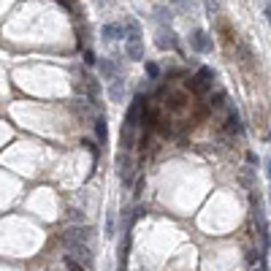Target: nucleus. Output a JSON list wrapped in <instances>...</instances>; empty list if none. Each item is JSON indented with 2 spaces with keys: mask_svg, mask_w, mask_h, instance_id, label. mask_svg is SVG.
I'll return each instance as SVG.
<instances>
[{
  "mask_svg": "<svg viewBox=\"0 0 271 271\" xmlns=\"http://www.w3.org/2000/svg\"><path fill=\"white\" fill-rule=\"evenodd\" d=\"M125 57L139 63L144 57V46H141V25L136 19H125Z\"/></svg>",
  "mask_w": 271,
  "mask_h": 271,
  "instance_id": "nucleus-1",
  "label": "nucleus"
},
{
  "mask_svg": "<svg viewBox=\"0 0 271 271\" xmlns=\"http://www.w3.org/2000/svg\"><path fill=\"white\" fill-rule=\"evenodd\" d=\"M63 247L68 250L71 258L79 260L84 269H92V250H90V244H82V241H71V244H63Z\"/></svg>",
  "mask_w": 271,
  "mask_h": 271,
  "instance_id": "nucleus-2",
  "label": "nucleus"
},
{
  "mask_svg": "<svg viewBox=\"0 0 271 271\" xmlns=\"http://www.w3.org/2000/svg\"><path fill=\"white\" fill-rule=\"evenodd\" d=\"M212 82H215V71L198 68V73L190 79V90H193V92H209V90H212Z\"/></svg>",
  "mask_w": 271,
  "mask_h": 271,
  "instance_id": "nucleus-3",
  "label": "nucleus"
},
{
  "mask_svg": "<svg viewBox=\"0 0 271 271\" xmlns=\"http://www.w3.org/2000/svg\"><path fill=\"white\" fill-rule=\"evenodd\" d=\"M90 239H92V228L90 225H73V228H68L63 236H60V241L63 244H71V241H82V244H90Z\"/></svg>",
  "mask_w": 271,
  "mask_h": 271,
  "instance_id": "nucleus-4",
  "label": "nucleus"
},
{
  "mask_svg": "<svg viewBox=\"0 0 271 271\" xmlns=\"http://www.w3.org/2000/svg\"><path fill=\"white\" fill-rule=\"evenodd\" d=\"M141 114H144V98L141 95H136L133 98V103L127 106V114H125V127H139V122H141Z\"/></svg>",
  "mask_w": 271,
  "mask_h": 271,
  "instance_id": "nucleus-5",
  "label": "nucleus"
},
{
  "mask_svg": "<svg viewBox=\"0 0 271 271\" xmlns=\"http://www.w3.org/2000/svg\"><path fill=\"white\" fill-rule=\"evenodd\" d=\"M190 46H193L198 54H209V52L215 49V41H212V36H209L206 30H196L190 36Z\"/></svg>",
  "mask_w": 271,
  "mask_h": 271,
  "instance_id": "nucleus-6",
  "label": "nucleus"
},
{
  "mask_svg": "<svg viewBox=\"0 0 271 271\" xmlns=\"http://www.w3.org/2000/svg\"><path fill=\"white\" fill-rule=\"evenodd\" d=\"M108 98L111 101L120 103L122 98H125V76H114V79H108Z\"/></svg>",
  "mask_w": 271,
  "mask_h": 271,
  "instance_id": "nucleus-7",
  "label": "nucleus"
},
{
  "mask_svg": "<svg viewBox=\"0 0 271 271\" xmlns=\"http://www.w3.org/2000/svg\"><path fill=\"white\" fill-rule=\"evenodd\" d=\"M187 92H179V90H174V92H168V98H165V106L171 108V111H182L184 106H187Z\"/></svg>",
  "mask_w": 271,
  "mask_h": 271,
  "instance_id": "nucleus-8",
  "label": "nucleus"
},
{
  "mask_svg": "<svg viewBox=\"0 0 271 271\" xmlns=\"http://www.w3.org/2000/svg\"><path fill=\"white\" fill-rule=\"evenodd\" d=\"M117 165H120V177H122V182L130 184V179H133V160L127 158V155H120V158H117Z\"/></svg>",
  "mask_w": 271,
  "mask_h": 271,
  "instance_id": "nucleus-9",
  "label": "nucleus"
},
{
  "mask_svg": "<svg viewBox=\"0 0 271 271\" xmlns=\"http://www.w3.org/2000/svg\"><path fill=\"white\" fill-rule=\"evenodd\" d=\"M158 46L160 49H177V36H174V33L171 30H160L158 33Z\"/></svg>",
  "mask_w": 271,
  "mask_h": 271,
  "instance_id": "nucleus-10",
  "label": "nucleus"
},
{
  "mask_svg": "<svg viewBox=\"0 0 271 271\" xmlns=\"http://www.w3.org/2000/svg\"><path fill=\"white\" fill-rule=\"evenodd\" d=\"M103 38H106V41H120V38H125V25H103Z\"/></svg>",
  "mask_w": 271,
  "mask_h": 271,
  "instance_id": "nucleus-11",
  "label": "nucleus"
},
{
  "mask_svg": "<svg viewBox=\"0 0 271 271\" xmlns=\"http://www.w3.org/2000/svg\"><path fill=\"white\" fill-rule=\"evenodd\" d=\"M228 133H234V136H241V120H239V114H236V108H231L228 111V122H225Z\"/></svg>",
  "mask_w": 271,
  "mask_h": 271,
  "instance_id": "nucleus-12",
  "label": "nucleus"
},
{
  "mask_svg": "<svg viewBox=\"0 0 271 271\" xmlns=\"http://www.w3.org/2000/svg\"><path fill=\"white\" fill-rule=\"evenodd\" d=\"M101 73H103V79H114V76H120V65L114 63V60H101Z\"/></svg>",
  "mask_w": 271,
  "mask_h": 271,
  "instance_id": "nucleus-13",
  "label": "nucleus"
},
{
  "mask_svg": "<svg viewBox=\"0 0 271 271\" xmlns=\"http://www.w3.org/2000/svg\"><path fill=\"white\" fill-rule=\"evenodd\" d=\"M95 136H98V141H101V144H106V141H108L106 117H98V120H95Z\"/></svg>",
  "mask_w": 271,
  "mask_h": 271,
  "instance_id": "nucleus-14",
  "label": "nucleus"
},
{
  "mask_svg": "<svg viewBox=\"0 0 271 271\" xmlns=\"http://www.w3.org/2000/svg\"><path fill=\"white\" fill-rule=\"evenodd\" d=\"M65 269H68V271H87L82 263H79V260L71 258V255H65Z\"/></svg>",
  "mask_w": 271,
  "mask_h": 271,
  "instance_id": "nucleus-15",
  "label": "nucleus"
},
{
  "mask_svg": "<svg viewBox=\"0 0 271 271\" xmlns=\"http://www.w3.org/2000/svg\"><path fill=\"white\" fill-rule=\"evenodd\" d=\"M82 146L90 152V155H92V160H98V146H95L92 141H90V139H84V141H82Z\"/></svg>",
  "mask_w": 271,
  "mask_h": 271,
  "instance_id": "nucleus-16",
  "label": "nucleus"
},
{
  "mask_svg": "<svg viewBox=\"0 0 271 271\" xmlns=\"http://www.w3.org/2000/svg\"><path fill=\"white\" fill-rule=\"evenodd\" d=\"M146 76H149V79H158V76H160V68L155 63H146Z\"/></svg>",
  "mask_w": 271,
  "mask_h": 271,
  "instance_id": "nucleus-17",
  "label": "nucleus"
},
{
  "mask_svg": "<svg viewBox=\"0 0 271 271\" xmlns=\"http://www.w3.org/2000/svg\"><path fill=\"white\" fill-rule=\"evenodd\" d=\"M209 106H215V108H222V106H225V92H217V95H215V101L209 103Z\"/></svg>",
  "mask_w": 271,
  "mask_h": 271,
  "instance_id": "nucleus-18",
  "label": "nucleus"
},
{
  "mask_svg": "<svg viewBox=\"0 0 271 271\" xmlns=\"http://www.w3.org/2000/svg\"><path fill=\"white\" fill-rule=\"evenodd\" d=\"M106 236H108V239L114 236V215H111V212H108V220H106Z\"/></svg>",
  "mask_w": 271,
  "mask_h": 271,
  "instance_id": "nucleus-19",
  "label": "nucleus"
},
{
  "mask_svg": "<svg viewBox=\"0 0 271 271\" xmlns=\"http://www.w3.org/2000/svg\"><path fill=\"white\" fill-rule=\"evenodd\" d=\"M141 190H144V177H139V182H136V190H133V196L139 198V196H141Z\"/></svg>",
  "mask_w": 271,
  "mask_h": 271,
  "instance_id": "nucleus-20",
  "label": "nucleus"
},
{
  "mask_svg": "<svg viewBox=\"0 0 271 271\" xmlns=\"http://www.w3.org/2000/svg\"><path fill=\"white\" fill-rule=\"evenodd\" d=\"M84 63H87V65H92V63H95V54H92L90 49H84Z\"/></svg>",
  "mask_w": 271,
  "mask_h": 271,
  "instance_id": "nucleus-21",
  "label": "nucleus"
},
{
  "mask_svg": "<svg viewBox=\"0 0 271 271\" xmlns=\"http://www.w3.org/2000/svg\"><path fill=\"white\" fill-rule=\"evenodd\" d=\"M266 177H269V187H271V155L266 158Z\"/></svg>",
  "mask_w": 271,
  "mask_h": 271,
  "instance_id": "nucleus-22",
  "label": "nucleus"
},
{
  "mask_svg": "<svg viewBox=\"0 0 271 271\" xmlns=\"http://www.w3.org/2000/svg\"><path fill=\"white\" fill-rule=\"evenodd\" d=\"M247 163H250V165H258V158H255L253 152H247Z\"/></svg>",
  "mask_w": 271,
  "mask_h": 271,
  "instance_id": "nucleus-23",
  "label": "nucleus"
},
{
  "mask_svg": "<svg viewBox=\"0 0 271 271\" xmlns=\"http://www.w3.org/2000/svg\"><path fill=\"white\" fill-rule=\"evenodd\" d=\"M68 217H73V220H79V217H84V215H82V212H79V209H71V212H68Z\"/></svg>",
  "mask_w": 271,
  "mask_h": 271,
  "instance_id": "nucleus-24",
  "label": "nucleus"
},
{
  "mask_svg": "<svg viewBox=\"0 0 271 271\" xmlns=\"http://www.w3.org/2000/svg\"><path fill=\"white\" fill-rule=\"evenodd\" d=\"M266 17H269V27H271V6L266 8Z\"/></svg>",
  "mask_w": 271,
  "mask_h": 271,
  "instance_id": "nucleus-25",
  "label": "nucleus"
},
{
  "mask_svg": "<svg viewBox=\"0 0 271 271\" xmlns=\"http://www.w3.org/2000/svg\"><path fill=\"white\" fill-rule=\"evenodd\" d=\"M165 3H184V0H165Z\"/></svg>",
  "mask_w": 271,
  "mask_h": 271,
  "instance_id": "nucleus-26",
  "label": "nucleus"
}]
</instances>
